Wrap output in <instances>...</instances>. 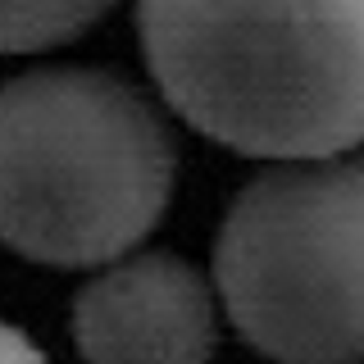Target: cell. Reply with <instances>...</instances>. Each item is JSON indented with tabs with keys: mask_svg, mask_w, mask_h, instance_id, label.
I'll list each match as a JSON object with an SVG mask.
<instances>
[{
	"mask_svg": "<svg viewBox=\"0 0 364 364\" xmlns=\"http://www.w3.org/2000/svg\"><path fill=\"white\" fill-rule=\"evenodd\" d=\"M141 50L196 132L255 159L364 141V0H141Z\"/></svg>",
	"mask_w": 364,
	"mask_h": 364,
	"instance_id": "obj_1",
	"label": "cell"
},
{
	"mask_svg": "<svg viewBox=\"0 0 364 364\" xmlns=\"http://www.w3.org/2000/svg\"><path fill=\"white\" fill-rule=\"evenodd\" d=\"M173 141L141 91L96 68L0 87V242L37 264L128 255L173 196Z\"/></svg>",
	"mask_w": 364,
	"mask_h": 364,
	"instance_id": "obj_2",
	"label": "cell"
},
{
	"mask_svg": "<svg viewBox=\"0 0 364 364\" xmlns=\"http://www.w3.org/2000/svg\"><path fill=\"white\" fill-rule=\"evenodd\" d=\"M232 328L278 364L364 360V155L278 159L232 200L214 246Z\"/></svg>",
	"mask_w": 364,
	"mask_h": 364,
	"instance_id": "obj_3",
	"label": "cell"
},
{
	"mask_svg": "<svg viewBox=\"0 0 364 364\" xmlns=\"http://www.w3.org/2000/svg\"><path fill=\"white\" fill-rule=\"evenodd\" d=\"M73 337L87 364H210L219 341L214 291L164 250L109 259L77 291Z\"/></svg>",
	"mask_w": 364,
	"mask_h": 364,
	"instance_id": "obj_4",
	"label": "cell"
},
{
	"mask_svg": "<svg viewBox=\"0 0 364 364\" xmlns=\"http://www.w3.org/2000/svg\"><path fill=\"white\" fill-rule=\"evenodd\" d=\"M114 0H0V55L46 50L91 28Z\"/></svg>",
	"mask_w": 364,
	"mask_h": 364,
	"instance_id": "obj_5",
	"label": "cell"
},
{
	"mask_svg": "<svg viewBox=\"0 0 364 364\" xmlns=\"http://www.w3.org/2000/svg\"><path fill=\"white\" fill-rule=\"evenodd\" d=\"M0 364H46V355L18 333V328L0 323Z\"/></svg>",
	"mask_w": 364,
	"mask_h": 364,
	"instance_id": "obj_6",
	"label": "cell"
}]
</instances>
